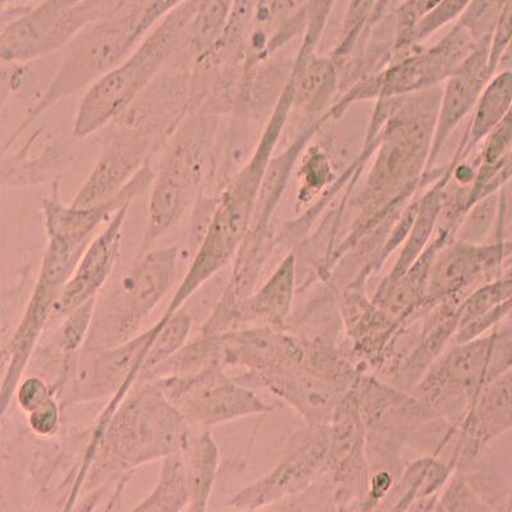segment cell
Here are the masks:
<instances>
[{
  "label": "cell",
  "instance_id": "cell-1",
  "mask_svg": "<svg viewBox=\"0 0 512 512\" xmlns=\"http://www.w3.org/2000/svg\"><path fill=\"white\" fill-rule=\"evenodd\" d=\"M134 388L90 441L75 493L84 482L89 487L109 482L125 486L136 469L180 452L189 440L191 425L154 383Z\"/></svg>",
  "mask_w": 512,
  "mask_h": 512
},
{
  "label": "cell",
  "instance_id": "cell-2",
  "mask_svg": "<svg viewBox=\"0 0 512 512\" xmlns=\"http://www.w3.org/2000/svg\"><path fill=\"white\" fill-rule=\"evenodd\" d=\"M222 118L192 113L168 141L150 187L148 224L139 254L153 249L204 195L216 160Z\"/></svg>",
  "mask_w": 512,
  "mask_h": 512
},
{
  "label": "cell",
  "instance_id": "cell-3",
  "mask_svg": "<svg viewBox=\"0 0 512 512\" xmlns=\"http://www.w3.org/2000/svg\"><path fill=\"white\" fill-rule=\"evenodd\" d=\"M195 0L164 17L123 61L85 91L72 135L88 139L120 117L184 50Z\"/></svg>",
  "mask_w": 512,
  "mask_h": 512
},
{
  "label": "cell",
  "instance_id": "cell-4",
  "mask_svg": "<svg viewBox=\"0 0 512 512\" xmlns=\"http://www.w3.org/2000/svg\"><path fill=\"white\" fill-rule=\"evenodd\" d=\"M148 3L149 0H123L111 15L93 22L72 39L56 76L27 109L25 120L4 144L3 152L11 149L41 114L68 96L90 89L140 44L137 30Z\"/></svg>",
  "mask_w": 512,
  "mask_h": 512
},
{
  "label": "cell",
  "instance_id": "cell-5",
  "mask_svg": "<svg viewBox=\"0 0 512 512\" xmlns=\"http://www.w3.org/2000/svg\"><path fill=\"white\" fill-rule=\"evenodd\" d=\"M157 331V324H154L125 344L108 349L84 345L72 359L61 365L57 382L52 386L63 409L109 399L96 422L91 440L102 433L118 405L136 386Z\"/></svg>",
  "mask_w": 512,
  "mask_h": 512
},
{
  "label": "cell",
  "instance_id": "cell-6",
  "mask_svg": "<svg viewBox=\"0 0 512 512\" xmlns=\"http://www.w3.org/2000/svg\"><path fill=\"white\" fill-rule=\"evenodd\" d=\"M181 249H150L137 255L130 271L116 288L98 300L86 346L108 349L125 344L136 335L175 282Z\"/></svg>",
  "mask_w": 512,
  "mask_h": 512
},
{
  "label": "cell",
  "instance_id": "cell-7",
  "mask_svg": "<svg viewBox=\"0 0 512 512\" xmlns=\"http://www.w3.org/2000/svg\"><path fill=\"white\" fill-rule=\"evenodd\" d=\"M122 3L123 0H41L4 25L0 56L8 63L48 56L66 48L85 27L111 15Z\"/></svg>",
  "mask_w": 512,
  "mask_h": 512
},
{
  "label": "cell",
  "instance_id": "cell-8",
  "mask_svg": "<svg viewBox=\"0 0 512 512\" xmlns=\"http://www.w3.org/2000/svg\"><path fill=\"white\" fill-rule=\"evenodd\" d=\"M82 255L84 253L68 248L62 242L47 240V248L29 303L4 351L6 367L0 391L2 416L6 415L8 406L15 397L18 383L24 378L44 329L52 323L59 297Z\"/></svg>",
  "mask_w": 512,
  "mask_h": 512
},
{
  "label": "cell",
  "instance_id": "cell-9",
  "mask_svg": "<svg viewBox=\"0 0 512 512\" xmlns=\"http://www.w3.org/2000/svg\"><path fill=\"white\" fill-rule=\"evenodd\" d=\"M152 383L176 406L192 428H212L274 410L256 395L253 388L228 376L221 365Z\"/></svg>",
  "mask_w": 512,
  "mask_h": 512
},
{
  "label": "cell",
  "instance_id": "cell-10",
  "mask_svg": "<svg viewBox=\"0 0 512 512\" xmlns=\"http://www.w3.org/2000/svg\"><path fill=\"white\" fill-rule=\"evenodd\" d=\"M103 130V148L71 203L75 207H91L116 198L167 145L149 132L120 122L109 123Z\"/></svg>",
  "mask_w": 512,
  "mask_h": 512
},
{
  "label": "cell",
  "instance_id": "cell-11",
  "mask_svg": "<svg viewBox=\"0 0 512 512\" xmlns=\"http://www.w3.org/2000/svg\"><path fill=\"white\" fill-rule=\"evenodd\" d=\"M328 446L329 428L310 427L271 472L240 489L227 506L235 510L269 509L299 495L328 469Z\"/></svg>",
  "mask_w": 512,
  "mask_h": 512
},
{
  "label": "cell",
  "instance_id": "cell-12",
  "mask_svg": "<svg viewBox=\"0 0 512 512\" xmlns=\"http://www.w3.org/2000/svg\"><path fill=\"white\" fill-rule=\"evenodd\" d=\"M131 204L123 205L118 209L105 223L104 230L90 242L80 262L77 263L75 271L71 274L70 280L64 286L52 320L62 322L73 310L99 297V292L112 276L114 265L120 258L123 226H125Z\"/></svg>",
  "mask_w": 512,
  "mask_h": 512
},
{
  "label": "cell",
  "instance_id": "cell-13",
  "mask_svg": "<svg viewBox=\"0 0 512 512\" xmlns=\"http://www.w3.org/2000/svg\"><path fill=\"white\" fill-rule=\"evenodd\" d=\"M512 428V369L479 393L463 418L457 463L478 454L493 438Z\"/></svg>",
  "mask_w": 512,
  "mask_h": 512
},
{
  "label": "cell",
  "instance_id": "cell-14",
  "mask_svg": "<svg viewBox=\"0 0 512 512\" xmlns=\"http://www.w3.org/2000/svg\"><path fill=\"white\" fill-rule=\"evenodd\" d=\"M501 256L500 248L478 249L466 244L447 250L429 271L425 303L463 294L482 274L496 269Z\"/></svg>",
  "mask_w": 512,
  "mask_h": 512
},
{
  "label": "cell",
  "instance_id": "cell-15",
  "mask_svg": "<svg viewBox=\"0 0 512 512\" xmlns=\"http://www.w3.org/2000/svg\"><path fill=\"white\" fill-rule=\"evenodd\" d=\"M76 157V150L58 139L44 140L43 149L34 153L30 137L18 152H3L2 185L24 189L57 181Z\"/></svg>",
  "mask_w": 512,
  "mask_h": 512
},
{
  "label": "cell",
  "instance_id": "cell-16",
  "mask_svg": "<svg viewBox=\"0 0 512 512\" xmlns=\"http://www.w3.org/2000/svg\"><path fill=\"white\" fill-rule=\"evenodd\" d=\"M297 288L296 256L288 254L269 280L241 305L239 328L245 324L283 329Z\"/></svg>",
  "mask_w": 512,
  "mask_h": 512
},
{
  "label": "cell",
  "instance_id": "cell-17",
  "mask_svg": "<svg viewBox=\"0 0 512 512\" xmlns=\"http://www.w3.org/2000/svg\"><path fill=\"white\" fill-rule=\"evenodd\" d=\"M196 429L198 432H191L180 452L190 487V505L187 511L205 512L209 510L212 501L221 454L210 429Z\"/></svg>",
  "mask_w": 512,
  "mask_h": 512
},
{
  "label": "cell",
  "instance_id": "cell-18",
  "mask_svg": "<svg viewBox=\"0 0 512 512\" xmlns=\"http://www.w3.org/2000/svg\"><path fill=\"white\" fill-rule=\"evenodd\" d=\"M484 62L483 56L473 54L469 61L463 64L457 75L448 82L445 100H443L440 126L437 128V137L434 141L433 152H440L442 141L450 134L452 127L460 121L469 108L472 107L477 98L478 91L484 80Z\"/></svg>",
  "mask_w": 512,
  "mask_h": 512
},
{
  "label": "cell",
  "instance_id": "cell-19",
  "mask_svg": "<svg viewBox=\"0 0 512 512\" xmlns=\"http://www.w3.org/2000/svg\"><path fill=\"white\" fill-rule=\"evenodd\" d=\"M236 0H195L189 35L182 54L194 64L214 47L230 20Z\"/></svg>",
  "mask_w": 512,
  "mask_h": 512
},
{
  "label": "cell",
  "instance_id": "cell-20",
  "mask_svg": "<svg viewBox=\"0 0 512 512\" xmlns=\"http://www.w3.org/2000/svg\"><path fill=\"white\" fill-rule=\"evenodd\" d=\"M190 487L181 452L164 457L158 482L153 491L141 500L135 512H180L189 510Z\"/></svg>",
  "mask_w": 512,
  "mask_h": 512
},
{
  "label": "cell",
  "instance_id": "cell-21",
  "mask_svg": "<svg viewBox=\"0 0 512 512\" xmlns=\"http://www.w3.org/2000/svg\"><path fill=\"white\" fill-rule=\"evenodd\" d=\"M451 466L440 463L433 457L416 461L405 474L399 484V498L393 509H408V505L437 497L436 492L446 483Z\"/></svg>",
  "mask_w": 512,
  "mask_h": 512
},
{
  "label": "cell",
  "instance_id": "cell-22",
  "mask_svg": "<svg viewBox=\"0 0 512 512\" xmlns=\"http://www.w3.org/2000/svg\"><path fill=\"white\" fill-rule=\"evenodd\" d=\"M157 335L153 338L152 346L145 356L143 369L136 386L148 376L154 368L167 360L189 342L192 331V318L185 309L178 310L167 320L159 319L157 323Z\"/></svg>",
  "mask_w": 512,
  "mask_h": 512
},
{
  "label": "cell",
  "instance_id": "cell-23",
  "mask_svg": "<svg viewBox=\"0 0 512 512\" xmlns=\"http://www.w3.org/2000/svg\"><path fill=\"white\" fill-rule=\"evenodd\" d=\"M99 297L91 299L80 308L73 310L62 320V327L56 337V345L61 355V365L66 363L86 344L95 315Z\"/></svg>",
  "mask_w": 512,
  "mask_h": 512
},
{
  "label": "cell",
  "instance_id": "cell-24",
  "mask_svg": "<svg viewBox=\"0 0 512 512\" xmlns=\"http://www.w3.org/2000/svg\"><path fill=\"white\" fill-rule=\"evenodd\" d=\"M511 100L512 76L510 73H504L492 82L483 96L473 127L475 136L487 134L502 121L506 112L509 111Z\"/></svg>",
  "mask_w": 512,
  "mask_h": 512
},
{
  "label": "cell",
  "instance_id": "cell-25",
  "mask_svg": "<svg viewBox=\"0 0 512 512\" xmlns=\"http://www.w3.org/2000/svg\"><path fill=\"white\" fill-rule=\"evenodd\" d=\"M62 404L56 395L50 396L38 409L27 414L32 433L39 437H52L62 424Z\"/></svg>",
  "mask_w": 512,
  "mask_h": 512
},
{
  "label": "cell",
  "instance_id": "cell-26",
  "mask_svg": "<svg viewBox=\"0 0 512 512\" xmlns=\"http://www.w3.org/2000/svg\"><path fill=\"white\" fill-rule=\"evenodd\" d=\"M437 509L454 511H473L486 510L487 507L480 504L478 497L475 496L473 489L464 477L452 478L450 486L443 493L441 500L438 501Z\"/></svg>",
  "mask_w": 512,
  "mask_h": 512
},
{
  "label": "cell",
  "instance_id": "cell-27",
  "mask_svg": "<svg viewBox=\"0 0 512 512\" xmlns=\"http://www.w3.org/2000/svg\"><path fill=\"white\" fill-rule=\"evenodd\" d=\"M53 395L56 393L53 391L52 383L40 376L22 378L15 393L17 405L26 415L38 409Z\"/></svg>",
  "mask_w": 512,
  "mask_h": 512
},
{
  "label": "cell",
  "instance_id": "cell-28",
  "mask_svg": "<svg viewBox=\"0 0 512 512\" xmlns=\"http://www.w3.org/2000/svg\"><path fill=\"white\" fill-rule=\"evenodd\" d=\"M186 2L187 0H149L137 30L139 40H143L164 17Z\"/></svg>",
  "mask_w": 512,
  "mask_h": 512
},
{
  "label": "cell",
  "instance_id": "cell-29",
  "mask_svg": "<svg viewBox=\"0 0 512 512\" xmlns=\"http://www.w3.org/2000/svg\"><path fill=\"white\" fill-rule=\"evenodd\" d=\"M507 276H512V269L509 273H507Z\"/></svg>",
  "mask_w": 512,
  "mask_h": 512
},
{
  "label": "cell",
  "instance_id": "cell-30",
  "mask_svg": "<svg viewBox=\"0 0 512 512\" xmlns=\"http://www.w3.org/2000/svg\"><path fill=\"white\" fill-rule=\"evenodd\" d=\"M511 498H512V491H511V495H510V500H511Z\"/></svg>",
  "mask_w": 512,
  "mask_h": 512
}]
</instances>
